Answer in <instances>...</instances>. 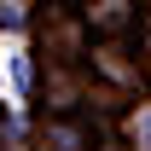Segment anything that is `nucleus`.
I'll list each match as a JSON object with an SVG mask.
<instances>
[{"instance_id":"obj_3","label":"nucleus","mask_w":151,"mask_h":151,"mask_svg":"<svg viewBox=\"0 0 151 151\" xmlns=\"http://www.w3.org/2000/svg\"><path fill=\"white\" fill-rule=\"evenodd\" d=\"M139 151H151V111L139 116Z\"/></svg>"},{"instance_id":"obj_1","label":"nucleus","mask_w":151,"mask_h":151,"mask_svg":"<svg viewBox=\"0 0 151 151\" xmlns=\"http://www.w3.org/2000/svg\"><path fill=\"white\" fill-rule=\"evenodd\" d=\"M122 18H128V6H122V0H105V6L93 12V23H99V29H116Z\"/></svg>"},{"instance_id":"obj_2","label":"nucleus","mask_w":151,"mask_h":151,"mask_svg":"<svg viewBox=\"0 0 151 151\" xmlns=\"http://www.w3.org/2000/svg\"><path fill=\"white\" fill-rule=\"evenodd\" d=\"M12 76H18V87L29 93V81H35V64H29V52H18V64H12Z\"/></svg>"}]
</instances>
